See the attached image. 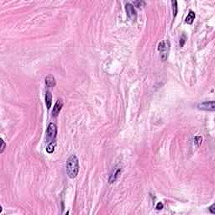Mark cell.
<instances>
[{"instance_id": "1", "label": "cell", "mask_w": 215, "mask_h": 215, "mask_svg": "<svg viewBox=\"0 0 215 215\" xmlns=\"http://www.w3.org/2000/svg\"><path fill=\"white\" fill-rule=\"evenodd\" d=\"M79 172V162L78 159L75 156L72 155L67 159L66 161V174L70 178H76Z\"/></svg>"}, {"instance_id": "2", "label": "cell", "mask_w": 215, "mask_h": 215, "mask_svg": "<svg viewBox=\"0 0 215 215\" xmlns=\"http://www.w3.org/2000/svg\"><path fill=\"white\" fill-rule=\"evenodd\" d=\"M57 134V127L53 123H50L47 127L46 130V139L49 142H52L55 141Z\"/></svg>"}, {"instance_id": "3", "label": "cell", "mask_w": 215, "mask_h": 215, "mask_svg": "<svg viewBox=\"0 0 215 215\" xmlns=\"http://www.w3.org/2000/svg\"><path fill=\"white\" fill-rule=\"evenodd\" d=\"M198 108L202 110H207V111H214L215 103L214 101H206L203 103H201L198 105Z\"/></svg>"}, {"instance_id": "4", "label": "cell", "mask_w": 215, "mask_h": 215, "mask_svg": "<svg viewBox=\"0 0 215 215\" xmlns=\"http://www.w3.org/2000/svg\"><path fill=\"white\" fill-rule=\"evenodd\" d=\"M121 172H122V167L120 165H116L115 167L114 168L113 172H111V175H110L109 179H108V182L110 183H113V182H115Z\"/></svg>"}, {"instance_id": "5", "label": "cell", "mask_w": 215, "mask_h": 215, "mask_svg": "<svg viewBox=\"0 0 215 215\" xmlns=\"http://www.w3.org/2000/svg\"><path fill=\"white\" fill-rule=\"evenodd\" d=\"M125 9L127 12V14L130 19H136V11L134 9V7L133 6L131 3H126L125 4Z\"/></svg>"}, {"instance_id": "6", "label": "cell", "mask_w": 215, "mask_h": 215, "mask_svg": "<svg viewBox=\"0 0 215 215\" xmlns=\"http://www.w3.org/2000/svg\"><path fill=\"white\" fill-rule=\"evenodd\" d=\"M158 50L161 52V58L163 61L166 60V57H167V54H166V50H167V47H166V43L165 41H161L159 43L158 45Z\"/></svg>"}, {"instance_id": "7", "label": "cell", "mask_w": 215, "mask_h": 215, "mask_svg": "<svg viewBox=\"0 0 215 215\" xmlns=\"http://www.w3.org/2000/svg\"><path fill=\"white\" fill-rule=\"evenodd\" d=\"M62 107H63V102L61 99H58L57 101V103H55V105H54L53 110H52V114L55 116L58 115V114L61 110Z\"/></svg>"}, {"instance_id": "8", "label": "cell", "mask_w": 215, "mask_h": 215, "mask_svg": "<svg viewBox=\"0 0 215 215\" xmlns=\"http://www.w3.org/2000/svg\"><path fill=\"white\" fill-rule=\"evenodd\" d=\"M45 83L48 88H53L56 86V79L52 75H48L45 79Z\"/></svg>"}, {"instance_id": "9", "label": "cell", "mask_w": 215, "mask_h": 215, "mask_svg": "<svg viewBox=\"0 0 215 215\" xmlns=\"http://www.w3.org/2000/svg\"><path fill=\"white\" fill-rule=\"evenodd\" d=\"M195 17H196V14L195 13L192 11V10H190L189 13H188V15L186 18V23L188 24V25H192L195 19Z\"/></svg>"}, {"instance_id": "10", "label": "cell", "mask_w": 215, "mask_h": 215, "mask_svg": "<svg viewBox=\"0 0 215 215\" xmlns=\"http://www.w3.org/2000/svg\"><path fill=\"white\" fill-rule=\"evenodd\" d=\"M45 104H46L47 109H50L52 104V95L50 92H46L45 93Z\"/></svg>"}, {"instance_id": "11", "label": "cell", "mask_w": 215, "mask_h": 215, "mask_svg": "<svg viewBox=\"0 0 215 215\" xmlns=\"http://www.w3.org/2000/svg\"><path fill=\"white\" fill-rule=\"evenodd\" d=\"M55 146H56V142L55 141H52V142H50V144L48 145V146H47V148H46V151L48 152V153H53L54 152V150H55Z\"/></svg>"}, {"instance_id": "12", "label": "cell", "mask_w": 215, "mask_h": 215, "mask_svg": "<svg viewBox=\"0 0 215 215\" xmlns=\"http://www.w3.org/2000/svg\"><path fill=\"white\" fill-rule=\"evenodd\" d=\"M172 11H173V16H176L177 14V2L176 1H172Z\"/></svg>"}, {"instance_id": "13", "label": "cell", "mask_w": 215, "mask_h": 215, "mask_svg": "<svg viewBox=\"0 0 215 215\" xmlns=\"http://www.w3.org/2000/svg\"><path fill=\"white\" fill-rule=\"evenodd\" d=\"M5 146H6V144H5V142L2 140V145H1V150H0V152L1 153H3V150H4V148H5Z\"/></svg>"}, {"instance_id": "14", "label": "cell", "mask_w": 215, "mask_h": 215, "mask_svg": "<svg viewBox=\"0 0 215 215\" xmlns=\"http://www.w3.org/2000/svg\"><path fill=\"white\" fill-rule=\"evenodd\" d=\"M215 204H213L211 207H209V211H210V213L211 214H215Z\"/></svg>"}, {"instance_id": "15", "label": "cell", "mask_w": 215, "mask_h": 215, "mask_svg": "<svg viewBox=\"0 0 215 215\" xmlns=\"http://www.w3.org/2000/svg\"><path fill=\"white\" fill-rule=\"evenodd\" d=\"M134 4L137 5V7L140 8V7H141L142 5H145V2H141V1H140V2H135Z\"/></svg>"}, {"instance_id": "16", "label": "cell", "mask_w": 215, "mask_h": 215, "mask_svg": "<svg viewBox=\"0 0 215 215\" xmlns=\"http://www.w3.org/2000/svg\"><path fill=\"white\" fill-rule=\"evenodd\" d=\"M163 208V204L161 203H158L157 205H156V209L157 210H161V209H162Z\"/></svg>"}]
</instances>
